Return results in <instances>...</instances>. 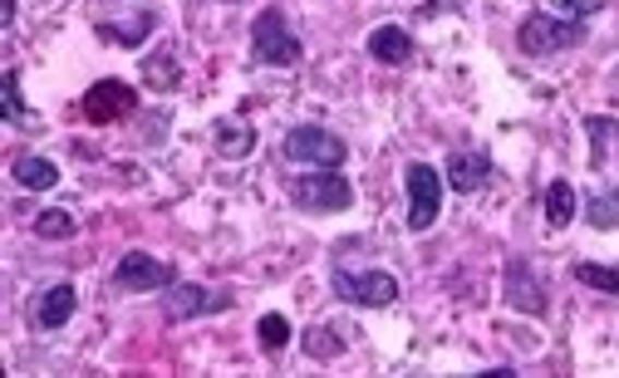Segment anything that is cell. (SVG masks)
Segmentation results:
<instances>
[{"label": "cell", "mask_w": 619, "mask_h": 378, "mask_svg": "<svg viewBox=\"0 0 619 378\" xmlns=\"http://www.w3.org/2000/svg\"><path fill=\"white\" fill-rule=\"evenodd\" d=\"M114 280L123 290H167L177 280V270L167 266V260L147 256V251H123L114 266Z\"/></svg>", "instance_id": "10"}, {"label": "cell", "mask_w": 619, "mask_h": 378, "mask_svg": "<svg viewBox=\"0 0 619 378\" xmlns=\"http://www.w3.org/2000/svg\"><path fill=\"white\" fill-rule=\"evenodd\" d=\"M0 103H5V123H15V129H29V123H35V113H29L25 99H20V70L15 64L0 74Z\"/></svg>", "instance_id": "20"}, {"label": "cell", "mask_w": 619, "mask_h": 378, "mask_svg": "<svg viewBox=\"0 0 619 378\" xmlns=\"http://www.w3.org/2000/svg\"><path fill=\"white\" fill-rule=\"evenodd\" d=\"M305 349H310V358H340L344 354V339L334 334V329L314 325V329H305Z\"/></svg>", "instance_id": "25"}, {"label": "cell", "mask_w": 619, "mask_h": 378, "mask_svg": "<svg viewBox=\"0 0 619 378\" xmlns=\"http://www.w3.org/2000/svg\"><path fill=\"white\" fill-rule=\"evenodd\" d=\"M10 178L20 182V187H29V192H49L59 182V168L49 158H35V153H25V158H15L10 162Z\"/></svg>", "instance_id": "18"}, {"label": "cell", "mask_w": 619, "mask_h": 378, "mask_svg": "<svg viewBox=\"0 0 619 378\" xmlns=\"http://www.w3.org/2000/svg\"><path fill=\"white\" fill-rule=\"evenodd\" d=\"M281 153L290 162H310V168H340L344 158H349V148H344L340 133L320 129V123H300V129L285 133Z\"/></svg>", "instance_id": "4"}, {"label": "cell", "mask_w": 619, "mask_h": 378, "mask_svg": "<svg viewBox=\"0 0 619 378\" xmlns=\"http://www.w3.org/2000/svg\"><path fill=\"white\" fill-rule=\"evenodd\" d=\"M570 276H575L580 285H590V290L619 295V270L615 266H599V260H575V270H570Z\"/></svg>", "instance_id": "22"}, {"label": "cell", "mask_w": 619, "mask_h": 378, "mask_svg": "<svg viewBox=\"0 0 619 378\" xmlns=\"http://www.w3.org/2000/svg\"><path fill=\"white\" fill-rule=\"evenodd\" d=\"M585 133H590V168H605L619 148V123L605 119V113H590L585 119Z\"/></svg>", "instance_id": "17"}, {"label": "cell", "mask_w": 619, "mask_h": 378, "mask_svg": "<svg viewBox=\"0 0 619 378\" xmlns=\"http://www.w3.org/2000/svg\"><path fill=\"white\" fill-rule=\"evenodd\" d=\"M251 54L261 64H275V70H290V64H300V40H295L290 21H285L281 5H265L261 15H255L251 25Z\"/></svg>", "instance_id": "2"}, {"label": "cell", "mask_w": 619, "mask_h": 378, "mask_svg": "<svg viewBox=\"0 0 619 378\" xmlns=\"http://www.w3.org/2000/svg\"><path fill=\"white\" fill-rule=\"evenodd\" d=\"M35 236H45V241H69V236H74V217H69V211H59V207L39 211V217H35Z\"/></svg>", "instance_id": "24"}, {"label": "cell", "mask_w": 619, "mask_h": 378, "mask_svg": "<svg viewBox=\"0 0 619 378\" xmlns=\"http://www.w3.org/2000/svg\"><path fill=\"white\" fill-rule=\"evenodd\" d=\"M231 305V295H216V290H202L197 280H172V285L163 290V315L172 319H197V315H212V309H226Z\"/></svg>", "instance_id": "9"}, {"label": "cell", "mask_w": 619, "mask_h": 378, "mask_svg": "<svg viewBox=\"0 0 619 378\" xmlns=\"http://www.w3.org/2000/svg\"><path fill=\"white\" fill-rule=\"evenodd\" d=\"M79 109H84V119H94V123L133 119L138 89H133V84H123V80H98V84H88V94L79 99Z\"/></svg>", "instance_id": "7"}, {"label": "cell", "mask_w": 619, "mask_h": 378, "mask_svg": "<svg viewBox=\"0 0 619 378\" xmlns=\"http://www.w3.org/2000/svg\"><path fill=\"white\" fill-rule=\"evenodd\" d=\"M403 187H408V231H428L442 211V178L428 162H408L403 172Z\"/></svg>", "instance_id": "5"}, {"label": "cell", "mask_w": 619, "mask_h": 378, "mask_svg": "<svg viewBox=\"0 0 619 378\" xmlns=\"http://www.w3.org/2000/svg\"><path fill=\"white\" fill-rule=\"evenodd\" d=\"M507 300H511V309H521V315H546L550 290H546V280L531 270V260H521V256L507 260Z\"/></svg>", "instance_id": "11"}, {"label": "cell", "mask_w": 619, "mask_h": 378, "mask_svg": "<svg viewBox=\"0 0 619 378\" xmlns=\"http://www.w3.org/2000/svg\"><path fill=\"white\" fill-rule=\"evenodd\" d=\"M556 11H566L570 21H585V15L605 11V0H556Z\"/></svg>", "instance_id": "26"}, {"label": "cell", "mask_w": 619, "mask_h": 378, "mask_svg": "<svg viewBox=\"0 0 619 378\" xmlns=\"http://www.w3.org/2000/svg\"><path fill=\"white\" fill-rule=\"evenodd\" d=\"M487 182H491L487 153H452L448 158V187L457 192V197H472V192H481Z\"/></svg>", "instance_id": "13"}, {"label": "cell", "mask_w": 619, "mask_h": 378, "mask_svg": "<svg viewBox=\"0 0 619 378\" xmlns=\"http://www.w3.org/2000/svg\"><path fill=\"white\" fill-rule=\"evenodd\" d=\"M585 40V25L580 21H556V15H526L516 31V50L531 60H550V54H566Z\"/></svg>", "instance_id": "1"}, {"label": "cell", "mask_w": 619, "mask_h": 378, "mask_svg": "<svg viewBox=\"0 0 619 378\" xmlns=\"http://www.w3.org/2000/svg\"><path fill=\"white\" fill-rule=\"evenodd\" d=\"M334 295L349 300V305H364V309H383L398 300V280L389 276V270H340L334 276Z\"/></svg>", "instance_id": "6"}, {"label": "cell", "mask_w": 619, "mask_h": 378, "mask_svg": "<svg viewBox=\"0 0 619 378\" xmlns=\"http://www.w3.org/2000/svg\"><path fill=\"white\" fill-rule=\"evenodd\" d=\"M143 84L157 94H172L177 84H182V64H177V50L172 45H163L157 54H147L143 60Z\"/></svg>", "instance_id": "15"}, {"label": "cell", "mask_w": 619, "mask_h": 378, "mask_svg": "<svg viewBox=\"0 0 619 378\" xmlns=\"http://www.w3.org/2000/svg\"><path fill=\"white\" fill-rule=\"evenodd\" d=\"M212 138H216V153L231 158V162H241V158H251L255 153V129L251 123H241V119H222Z\"/></svg>", "instance_id": "16"}, {"label": "cell", "mask_w": 619, "mask_h": 378, "mask_svg": "<svg viewBox=\"0 0 619 378\" xmlns=\"http://www.w3.org/2000/svg\"><path fill=\"white\" fill-rule=\"evenodd\" d=\"M369 54L379 64H408L413 60V35L403 31V25H379V31L369 35Z\"/></svg>", "instance_id": "14"}, {"label": "cell", "mask_w": 619, "mask_h": 378, "mask_svg": "<svg viewBox=\"0 0 619 378\" xmlns=\"http://www.w3.org/2000/svg\"><path fill=\"white\" fill-rule=\"evenodd\" d=\"M255 339H261L265 354H281V349L290 344V319H285V315H261V325H255Z\"/></svg>", "instance_id": "23"}, {"label": "cell", "mask_w": 619, "mask_h": 378, "mask_svg": "<svg viewBox=\"0 0 619 378\" xmlns=\"http://www.w3.org/2000/svg\"><path fill=\"white\" fill-rule=\"evenodd\" d=\"M290 202H295L300 211L330 217V211H349V207H354V187L344 182L340 168H320L314 178H295V182H290Z\"/></svg>", "instance_id": "3"}, {"label": "cell", "mask_w": 619, "mask_h": 378, "mask_svg": "<svg viewBox=\"0 0 619 378\" xmlns=\"http://www.w3.org/2000/svg\"><path fill=\"white\" fill-rule=\"evenodd\" d=\"M570 217H575V187H570L566 178H556L546 187V227L550 231H566Z\"/></svg>", "instance_id": "19"}, {"label": "cell", "mask_w": 619, "mask_h": 378, "mask_svg": "<svg viewBox=\"0 0 619 378\" xmlns=\"http://www.w3.org/2000/svg\"><path fill=\"white\" fill-rule=\"evenodd\" d=\"M0 21H5V25L15 21V0H0Z\"/></svg>", "instance_id": "27"}, {"label": "cell", "mask_w": 619, "mask_h": 378, "mask_svg": "<svg viewBox=\"0 0 619 378\" xmlns=\"http://www.w3.org/2000/svg\"><path fill=\"white\" fill-rule=\"evenodd\" d=\"M74 309H79V290L69 285V280H59V285H49L45 295L29 305V325L35 329H64Z\"/></svg>", "instance_id": "12"}, {"label": "cell", "mask_w": 619, "mask_h": 378, "mask_svg": "<svg viewBox=\"0 0 619 378\" xmlns=\"http://www.w3.org/2000/svg\"><path fill=\"white\" fill-rule=\"evenodd\" d=\"M585 221H590L595 231H615V227H619V187L595 192V197L585 202Z\"/></svg>", "instance_id": "21"}, {"label": "cell", "mask_w": 619, "mask_h": 378, "mask_svg": "<svg viewBox=\"0 0 619 378\" xmlns=\"http://www.w3.org/2000/svg\"><path fill=\"white\" fill-rule=\"evenodd\" d=\"M118 11H128L123 21H108V15H94V31L104 35L108 45H123V50H138L147 35L157 31V11L153 5H133V0H118Z\"/></svg>", "instance_id": "8"}]
</instances>
